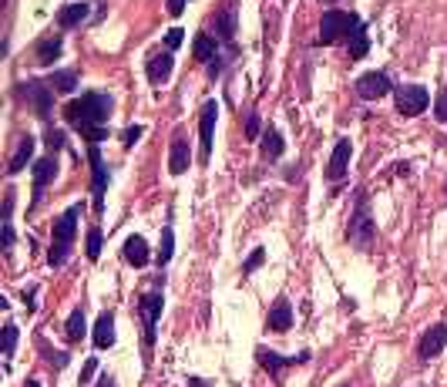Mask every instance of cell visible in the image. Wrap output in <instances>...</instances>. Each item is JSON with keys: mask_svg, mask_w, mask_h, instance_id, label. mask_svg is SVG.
I'll use <instances>...</instances> for the list:
<instances>
[{"mask_svg": "<svg viewBox=\"0 0 447 387\" xmlns=\"http://www.w3.org/2000/svg\"><path fill=\"white\" fill-rule=\"evenodd\" d=\"M350 155H353V145H350V138H336V145H333V155H330V165H326V179H330V182L343 179L346 168H350Z\"/></svg>", "mask_w": 447, "mask_h": 387, "instance_id": "obj_16", "label": "cell"}, {"mask_svg": "<svg viewBox=\"0 0 447 387\" xmlns=\"http://www.w3.org/2000/svg\"><path fill=\"white\" fill-rule=\"evenodd\" d=\"M17 98L21 102H27L31 108H34V115L40 118V121H48L51 118V108H54V88L48 85V81H38V77H31V81H21L17 85Z\"/></svg>", "mask_w": 447, "mask_h": 387, "instance_id": "obj_6", "label": "cell"}, {"mask_svg": "<svg viewBox=\"0 0 447 387\" xmlns=\"http://www.w3.org/2000/svg\"><path fill=\"white\" fill-rule=\"evenodd\" d=\"M434 115H437V121H444V125H447V91H441V94H437Z\"/></svg>", "mask_w": 447, "mask_h": 387, "instance_id": "obj_39", "label": "cell"}, {"mask_svg": "<svg viewBox=\"0 0 447 387\" xmlns=\"http://www.w3.org/2000/svg\"><path fill=\"white\" fill-rule=\"evenodd\" d=\"M111 104L115 102H111L108 91H88V94H81V98L64 104V121L74 131H81V138L88 145H98L108 138L104 121L111 115Z\"/></svg>", "mask_w": 447, "mask_h": 387, "instance_id": "obj_1", "label": "cell"}, {"mask_svg": "<svg viewBox=\"0 0 447 387\" xmlns=\"http://www.w3.org/2000/svg\"><path fill=\"white\" fill-rule=\"evenodd\" d=\"M189 162H192V152H189V142H185V131H175L172 148H168V172L172 175H185Z\"/></svg>", "mask_w": 447, "mask_h": 387, "instance_id": "obj_18", "label": "cell"}, {"mask_svg": "<svg viewBox=\"0 0 447 387\" xmlns=\"http://www.w3.org/2000/svg\"><path fill=\"white\" fill-rule=\"evenodd\" d=\"M263 263H266V249H253V253H249V259H245V266H243V276H253V273L259 270Z\"/></svg>", "mask_w": 447, "mask_h": 387, "instance_id": "obj_34", "label": "cell"}, {"mask_svg": "<svg viewBox=\"0 0 447 387\" xmlns=\"http://www.w3.org/2000/svg\"><path fill=\"white\" fill-rule=\"evenodd\" d=\"M88 162H91V192H94V216L101 219L104 216V192H108V165L101 158V148L98 145H88Z\"/></svg>", "mask_w": 447, "mask_h": 387, "instance_id": "obj_8", "label": "cell"}, {"mask_svg": "<svg viewBox=\"0 0 447 387\" xmlns=\"http://www.w3.org/2000/svg\"><path fill=\"white\" fill-rule=\"evenodd\" d=\"M34 152H38V142H34L31 135H24V138L17 142V152H13L11 162H7V175H17V172H24L27 162L34 158Z\"/></svg>", "mask_w": 447, "mask_h": 387, "instance_id": "obj_21", "label": "cell"}, {"mask_svg": "<svg viewBox=\"0 0 447 387\" xmlns=\"http://www.w3.org/2000/svg\"><path fill=\"white\" fill-rule=\"evenodd\" d=\"M259 142H263V145H259V152H263V158H269V162H276V158L286 152V142H282V135L272 129V125L263 131V138H259Z\"/></svg>", "mask_w": 447, "mask_h": 387, "instance_id": "obj_24", "label": "cell"}, {"mask_svg": "<svg viewBox=\"0 0 447 387\" xmlns=\"http://www.w3.org/2000/svg\"><path fill=\"white\" fill-rule=\"evenodd\" d=\"M255 361L263 364V367H266L269 374H272L276 381H280L286 367H296V364H307V361H309V350H299V354H293V357H282V354H276V350L259 347V350H255Z\"/></svg>", "mask_w": 447, "mask_h": 387, "instance_id": "obj_11", "label": "cell"}, {"mask_svg": "<svg viewBox=\"0 0 447 387\" xmlns=\"http://www.w3.org/2000/svg\"><path fill=\"white\" fill-rule=\"evenodd\" d=\"M236 24H239V11H236V0H226L222 11L216 13V38L226 44V48H236Z\"/></svg>", "mask_w": 447, "mask_h": 387, "instance_id": "obj_13", "label": "cell"}, {"mask_svg": "<svg viewBox=\"0 0 447 387\" xmlns=\"http://www.w3.org/2000/svg\"><path fill=\"white\" fill-rule=\"evenodd\" d=\"M57 172H61V168H57V158H54V155H44V158L34 162V199H31V209L40 206V199L48 192V185L57 179Z\"/></svg>", "mask_w": 447, "mask_h": 387, "instance_id": "obj_12", "label": "cell"}, {"mask_svg": "<svg viewBox=\"0 0 447 387\" xmlns=\"http://www.w3.org/2000/svg\"><path fill=\"white\" fill-rule=\"evenodd\" d=\"M293 327V307H289V300L286 297H276L272 300V307H269L266 313V330H272V334H286Z\"/></svg>", "mask_w": 447, "mask_h": 387, "instance_id": "obj_17", "label": "cell"}, {"mask_svg": "<svg viewBox=\"0 0 447 387\" xmlns=\"http://www.w3.org/2000/svg\"><path fill=\"white\" fill-rule=\"evenodd\" d=\"M121 256H125V263L128 266H135V270H141V266L152 263V253H148L145 236H128L125 246H121Z\"/></svg>", "mask_w": 447, "mask_h": 387, "instance_id": "obj_19", "label": "cell"}, {"mask_svg": "<svg viewBox=\"0 0 447 387\" xmlns=\"http://www.w3.org/2000/svg\"><path fill=\"white\" fill-rule=\"evenodd\" d=\"M340 387H350V384H340Z\"/></svg>", "mask_w": 447, "mask_h": 387, "instance_id": "obj_45", "label": "cell"}, {"mask_svg": "<svg viewBox=\"0 0 447 387\" xmlns=\"http://www.w3.org/2000/svg\"><path fill=\"white\" fill-rule=\"evenodd\" d=\"M353 91H357L360 102H380V98H387V94L394 91V85H390L387 71H367V75L357 77Z\"/></svg>", "mask_w": 447, "mask_h": 387, "instance_id": "obj_10", "label": "cell"}, {"mask_svg": "<svg viewBox=\"0 0 447 387\" xmlns=\"http://www.w3.org/2000/svg\"><path fill=\"white\" fill-rule=\"evenodd\" d=\"M88 4L84 0H74V4H64L61 11H57V24L64 27V31H71V27H81L84 21H88Z\"/></svg>", "mask_w": 447, "mask_h": 387, "instance_id": "obj_22", "label": "cell"}, {"mask_svg": "<svg viewBox=\"0 0 447 387\" xmlns=\"http://www.w3.org/2000/svg\"><path fill=\"white\" fill-rule=\"evenodd\" d=\"M24 387H40V384H38V381H27V384H24Z\"/></svg>", "mask_w": 447, "mask_h": 387, "instance_id": "obj_44", "label": "cell"}, {"mask_svg": "<svg viewBox=\"0 0 447 387\" xmlns=\"http://www.w3.org/2000/svg\"><path fill=\"white\" fill-rule=\"evenodd\" d=\"M182 40H185V31H182V27H172V31L165 34V48L168 51H175V48H182Z\"/></svg>", "mask_w": 447, "mask_h": 387, "instance_id": "obj_38", "label": "cell"}, {"mask_svg": "<svg viewBox=\"0 0 447 387\" xmlns=\"http://www.w3.org/2000/svg\"><path fill=\"white\" fill-rule=\"evenodd\" d=\"M11 216H13V192H7V199H4V253H11L13 249V222H11Z\"/></svg>", "mask_w": 447, "mask_h": 387, "instance_id": "obj_29", "label": "cell"}, {"mask_svg": "<svg viewBox=\"0 0 447 387\" xmlns=\"http://www.w3.org/2000/svg\"><path fill=\"white\" fill-rule=\"evenodd\" d=\"M444 344H447V323H434V327H427L421 334L417 357H421V361H431V357H437V354L444 350Z\"/></svg>", "mask_w": 447, "mask_h": 387, "instance_id": "obj_14", "label": "cell"}, {"mask_svg": "<svg viewBox=\"0 0 447 387\" xmlns=\"http://www.w3.org/2000/svg\"><path fill=\"white\" fill-rule=\"evenodd\" d=\"M189 387H202V381H199V377H192V381H189Z\"/></svg>", "mask_w": 447, "mask_h": 387, "instance_id": "obj_43", "label": "cell"}, {"mask_svg": "<svg viewBox=\"0 0 447 387\" xmlns=\"http://www.w3.org/2000/svg\"><path fill=\"white\" fill-rule=\"evenodd\" d=\"M94 371H98V357H88V361H84V367H81V377H77V387H88V381L94 377Z\"/></svg>", "mask_w": 447, "mask_h": 387, "instance_id": "obj_37", "label": "cell"}, {"mask_svg": "<svg viewBox=\"0 0 447 387\" xmlns=\"http://www.w3.org/2000/svg\"><path fill=\"white\" fill-rule=\"evenodd\" d=\"M98 387H115V377H111V374H101V377H98Z\"/></svg>", "mask_w": 447, "mask_h": 387, "instance_id": "obj_42", "label": "cell"}, {"mask_svg": "<svg viewBox=\"0 0 447 387\" xmlns=\"http://www.w3.org/2000/svg\"><path fill=\"white\" fill-rule=\"evenodd\" d=\"M373 236H377V222H373V216H370V199H367V192L360 189L353 216H350V226H346V239L353 246H360V249H370Z\"/></svg>", "mask_w": 447, "mask_h": 387, "instance_id": "obj_4", "label": "cell"}, {"mask_svg": "<svg viewBox=\"0 0 447 387\" xmlns=\"http://www.w3.org/2000/svg\"><path fill=\"white\" fill-rule=\"evenodd\" d=\"M357 27H363L360 13L353 11H326L323 21H319V38L316 44L319 48H330V44H340L343 38H350Z\"/></svg>", "mask_w": 447, "mask_h": 387, "instance_id": "obj_3", "label": "cell"}, {"mask_svg": "<svg viewBox=\"0 0 447 387\" xmlns=\"http://www.w3.org/2000/svg\"><path fill=\"white\" fill-rule=\"evenodd\" d=\"M84 256H88V263H98V259H101V226H91V229H88V239H84Z\"/></svg>", "mask_w": 447, "mask_h": 387, "instance_id": "obj_30", "label": "cell"}, {"mask_svg": "<svg viewBox=\"0 0 447 387\" xmlns=\"http://www.w3.org/2000/svg\"><path fill=\"white\" fill-rule=\"evenodd\" d=\"M172 67H175L172 51H155L152 58H148V65H145V75H148V81H152L155 88H162L168 77H172Z\"/></svg>", "mask_w": 447, "mask_h": 387, "instance_id": "obj_15", "label": "cell"}, {"mask_svg": "<svg viewBox=\"0 0 447 387\" xmlns=\"http://www.w3.org/2000/svg\"><path fill=\"white\" fill-rule=\"evenodd\" d=\"M346 51H350V58H367V51H370V38H367V24L357 27L353 34H350V40H346Z\"/></svg>", "mask_w": 447, "mask_h": 387, "instance_id": "obj_27", "label": "cell"}, {"mask_svg": "<svg viewBox=\"0 0 447 387\" xmlns=\"http://www.w3.org/2000/svg\"><path fill=\"white\" fill-rule=\"evenodd\" d=\"M40 350L48 354V364H51L54 371H64V367H67V361H71L64 350H48V344H44V340H40Z\"/></svg>", "mask_w": 447, "mask_h": 387, "instance_id": "obj_32", "label": "cell"}, {"mask_svg": "<svg viewBox=\"0 0 447 387\" xmlns=\"http://www.w3.org/2000/svg\"><path fill=\"white\" fill-rule=\"evenodd\" d=\"M394 104L404 118H417L421 111H427L431 94H427V88H421V85H404V88L394 91Z\"/></svg>", "mask_w": 447, "mask_h": 387, "instance_id": "obj_9", "label": "cell"}, {"mask_svg": "<svg viewBox=\"0 0 447 387\" xmlns=\"http://www.w3.org/2000/svg\"><path fill=\"white\" fill-rule=\"evenodd\" d=\"M185 4H189V0H168V4H165V11L172 13V17H179V13L185 11Z\"/></svg>", "mask_w": 447, "mask_h": 387, "instance_id": "obj_41", "label": "cell"}, {"mask_svg": "<svg viewBox=\"0 0 447 387\" xmlns=\"http://www.w3.org/2000/svg\"><path fill=\"white\" fill-rule=\"evenodd\" d=\"M24 307L34 313L38 310V286H31V290H24Z\"/></svg>", "mask_w": 447, "mask_h": 387, "instance_id": "obj_40", "label": "cell"}, {"mask_svg": "<svg viewBox=\"0 0 447 387\" xmlns=\"http://www.w3.org/2000/svg\"><path fill=\"white\" fill-rule=\"evenodd\" d=\"M44 142H48L51 155H57V152L64 148V131H61V129H51V125H48V129H44Z\"/></svg>", "mask_w": 447, "mask_h": 387, "instance_id": "obj_33", "label": "cell"}, {"mask_svg": "<svg viewBox=\"0 0 447 387\" xmlns=\"http://www.w3.org/2000/svg\"><path fill=\"white\" fill-rule=\"evenodd\" d=\"M141 135H145V129H141V125H128V129L121 131V145H125V148H135V142H138Z\"/></svg>", "mask_w": 447, "mask_h": 387, "instance_id": "obj_36", "label": "cell"}, {"mask_svg": "<svg viewBox=\"0 0 447 387\" xmlns=\"http://www.w3.org/2000/svg\"><path fill=\"white\" fill-rule=\"evenodd\" d=\"M162 307H165V297L162 290H148L138 297V317H141V344H145V354H152L155 347V330H158V317H162Z\"/></svg>", "mask_w": 447, "mask_h": 387, "instance_id": "obj_5", "label": "cell"}, {"mask_svg": "<svg viewBox=\"0 0 447 387\" xmlns=\"http://www.w3.org/2000/svg\"><path fill=\"white\" fill-rule=\"evenodd\" d=\"M61 54H64V38H61V34H51V38H40L38 40V65L40 67H51Z\"/></svg>", "mask_w": 447, "mask_h": 387, "instance_id": "obj_23", "label": "cell"}, {"mask_svg": "<svg viewBox=\"0 0 447 387\" xmlns=\"http://www.w3.org/2000/svg\"><path fill=\"white\" fill-rule=\"evenodd\" d=\"M13 347H17V327L7 323V327H4V361L7 364H11V357H13Z\"/></svg>", "mask_w": 447, "mask_h": 387, "instance_id": "obj_31", "label": "cell"}, {"mask_svg": "<svg viewBox=\"0 0 447 387\" xmlns=\"http://www.w3.org/2000/svg\"><path fill=\"white\" fill-rule=\"evenodd\" d=\"M216 121H219V104L216 98H209L199 111V162L209 165L212 158V142H216Z\"/></svg>", "mask_w": 447, "mask_h": 387, "instance_id": "obj_7", "label": "cell"}, {"mask_svg": "<svg viewBox=\"0 0 447 387\" xmlns=\"http://www.w3.org/2000/svg\"><path fill=\"white\" fill-rule=\"evenodd\" d=\"M48 85H51L57 94H74L77 91V75L74 71H54V75L48 77Z\"/></svg>", "mask_w": 447, "mask_h": 387, "instance_id": "obj_28", "label": "cell"}, {"mask_svg": "<svg viewBox=\"0 0 447 387\" xmlns=\"http://www.w3.org/2000/svg\"><path fill=\"white\" fill-rule=\"evenodd\" d=\"M88 334V323H84V307H74L67 313V323H64V337H67V344H77L81 337Z\"/></svg>", "mask_w": 447, "mask_h": 387, "instance_id": "obj_25", "label": "cell"}, {"mask_svg": "<svg viewBox=\"0 0 447 387\" xmlns=\"http://www.w3.org/2000/svg\"><path fill=\"white\" fill-rule=\"evenodd\" d=\"M91 344H94L98 350L115 347V313H111V310H104L101 317H98V323H94V334H91Z\"/></svg>", "mask_w": 447, "mask_h": 387, "instance_id": "obj_20", "label": "cell"}, {"mask_svg": "<svg viewBox=\"0 0 447 387\" xmlns=\"http://www.w3.org/2000/svg\"><path fill=\"white\" fill-rule=\"evenodd\" d=\"M245 138H253V142H255V138H263V121H259L255 111H253V115H245Z\"/></svg>", "mask_w": 447, "mask_h": 387, "instance_id": "obj_35", "label": "cell"}, {"mask_svg": "<svg viewBox=\"0 0 447 387\" xmlns=\"http://www.w3.org/2000/svg\"><path fill=\"white\" fill-rule=\"evenodd\" d=\"M172 256H175V229H172V222H165L162 226V246H158L155 259H158V266H168Z\"/></svg>", "mask_w": 447, "mask_h": 387, "instance_id": "obj_26", "label": "cell"}, {"mask_svg": "<svg viewBox=\"0 0 447 387\" xmlns=\"http://www.w3.org/2000/svg\"><path fill=\"white\" fill-rule=\"evenodd\" d=\"M81 202H74V206H67L54 219V226H51V249H48V266L51 270H61L64 263L71 259V246H74V239H77V222H81Z\"/></svg>", "mask_w": 447, "mask_h": 387, "instance_id": "obj_2", "label": "cell"}]
</instances>
